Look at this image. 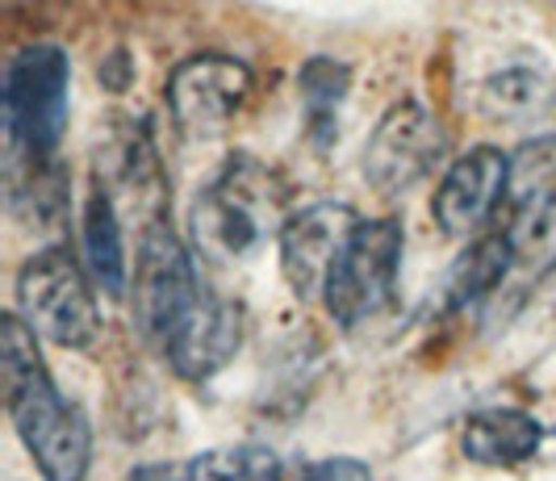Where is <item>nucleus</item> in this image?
<instances>
[{
	"label": "nucleus",
	"instance_id": "f03ea898",
	"mask_svg": "<svg viewBox=\"0 0 556 481\" xmlns=\"http://www.w3.org/2000/svg\"><path fill=\"white\" fill-rule=\"evenodd\" d=\"M289 218V180L255 155H230L189 210L193 252L205 264H243Z\"/></svg>",
	"mask_w": 556,
	"mask_h": 481
},
{
	"label": "nucleus",
	"instance_id": "6e6552de",
	"mask_svg": "<svg viewBox=\"0 0 556 481\" xmlns=\"http://www.w3.org/2000/svg\"><path fill=\"white\" fill-rule=\"evenodd\" d=\"M251 92V67L230 55H193L167 76V114L185 139H218L226 122L243 110Z\"/></svg>",
	"mask_w": 556,
	"mask_h": 481
},
{
	"label": "nucleus",
	"instance_id": "9d476101",
	"mask_svg": "<svg viewBox=\"0 0 556 481\" xmlns=\"http://www.w3.org/2000/svg\"><path fill=\"white\" fill-rule=\"evenodd\" d=\"M506 198H510V155L502 147H473L444 172L431 198V218L452 239H469L498 214Z\"/></svg>",
	"mask_w": 556,
	"mask_h": 481
},
{
	"label": "nucleus",
	"instance_id": "1a4fd4ad",
	"mask_svg": "<svg viewBox=\"0 0 556 481\" xmlns=\"http://www.w3.org/2000/svg\"><path fill=\"white\" fill-rule=\"evenodd\" d=\"M361 227V214L356 205L348 201H309L302 210H293L285 218V227L277 235L280 248V273L289 289L302 298V302H314L323 298V289L331 281L334 264L343 248L352 243V235Z\"/></svg>",
	"mask_w": 556,
	"mask_h": 481
},
{
	"label": "nucleus",
	"instance_id": "f8f14e48",
	"mask_svg": "<svg viewBox=\"0 0 556 481\" xmlns=\"http://www.w3.org/2000/svg\"><path fill=\"white\" fill-rule=\"evenodd\" d=\"M548 427L519 406H485L460 423V453L485 469H515L540 453Z\"/></svg>",
	"mask_w": 556,
	"mask_h": 481
},
{
	"label": "nucleus",
	"instance_id": "9b49d317",
	"mask_svg": "<svg viewBox=\"0 0 556 481\" xmlns=\"http://www.w3.org/2000/svg\"><path fill=\"white\" fill-rule=\"evenodd\" d=\"M239 347H243V306L230 298H218L214 289H205L193 311L185 314L167 331V340L160 343L167 368L193 385L218 377L235 360Z\"/></svg>",
	"mask_w": 556,
	"mask_h": 481
},
{
	"label": "nucleus",
	"instance_id": "f3484780",
	"mask_svg": "<svg viewBox=\"0 0 556 481\" xmlns=\"http://www.w3.org/2000/svg\"><path fill=\"white\" fill-rule=\"evenodd\" d=\"M556 97V80L548 76V67L540 63H510L494 72L485 85H481V114L494 117V122H528L540 117Z\"/></svg>",
	"mask_w": 556,
	"mask_h": 481
},
{
	"label": "nucleus",
	"instance_id": "39448f33",
	"mask_svg": "<svg viewBox=\"0 0 556 481\" xmlns=\"http://www.w3.org/2000/svg\"><path fill=\"white\" fill-rule=\"evenodd\" d=\"M402 255H406V227L397 218H361L323 289V306L339 327L356 331L390 311L397 298Z\"/></svg>",
	"mask_w": 556,
	"mask_h": 481
},
{
	"label": "nucleus",
	"instance_id": "a211bd4d",
	"mask_svg": "<svg viewBox=\"0 0 556 481\" xmlns=\"http://www.w3.org/2000/svg\"><path fill=\"white\" fill-rule=\"evenodd\" d=\"M185 465L189 481H285V460L268 444H223Z\"/></svg>",
	"mask_w": 556,
	"mask_h": 481
},
{
	"label": "nucleus",
	"instance_id": "f257e3e1",
	"mask_svg": "<svg viewBox=\"0 0 556 481\" xmlns=\"http://www.w3.org/2000/svg\"><path fill=\"white\" fill-rule=\"evenodd\" d=\"M4 410L17 427L42 481H84L92 465V423L63 394L38 352V336L17 311L0 314Z\"/></svg>",
	"mask_w": 556,
	"mask_h": 481
},
{
	"label": "nucleus",
	"instance_id": "423d86ee",
	"mask_svg": "<svg viewBox=\"0 0 556 481\" xmlns=\"http://www.w3.org/2000/svg\"><path fill=\"white\" fill-rule=\"evenodd\" d=\"M201 293H205V284H201L193 252L185 248V239L172 230L164 214H155L142 227L139 260H135V298H130L142 340L160 347L167 331L193 311Z\"/></svg>",
	"mask_w": 556,
	"mask_h": 481
},
{
	"label": "nucleus",
	"instance_id": "ddd939ff",
	"mask_svg": "<svg viewBox=\"0 0 556 481\" xmlns=\"http://www.w3.org/2000/svg\"><path fill=\"white\" fill-rule=\"evenodd\" d=\"M510 223L506 239L515 252V268L528 277H548L556 268V180L510 185Z\"/></svg>",
	"mask_w": 556,
	"mask_h": 481
},
{
	"label": "nucleus",
	"instance_id": "0eeeda50",
	"mask_svg": "<svg viewBox=\"0 0 556 481\" xmlns=\"http://www.w3.org/2000/svg\"><path fill=\"white\" fill-rule=\"evenodd\" d=\"M447 151L444 122L431 114L418 97L390 105L364 147V180L381 198H402L418 180H427Z\"/></svg>",
	"mask_w": 556,
	"mask_h": 481
},
{
	"label": "nucleus",
	"instance_id": "dca6fc26",
	"mask_svg": "<svg viewBox=\"0 0 556 481\" xmlns=\"http://www.w3.org/2000/svg\"><path fill=\"white\" fill-rule=\"evenodd\" d=\"M298 92H302V117L306 135L318 151H327L339 139V110L352 92V67L343 59L314 55L298 72Z\"/></svg>",
	"mask_w": 556,
	"mask_h": 481
},
{
	"label": "nucleus",
	"instance_id": "7ed1b4c3",
	"mask_svg": "<svg viewBox=\"0 0 556 481\" xmlns=\"http://www.w3.org/2000/svg\"><path fill=\"white\" fill-rule=\"evenodd\" d=\"M4 139L13 164H55L72 117V59L55 42H34L4 67Z\"/></svg>",
	"mask_w": 556,
	"mask_h": 481
},
{
	"label": "nucleus",
	"instance_id": "6ab92c4d",
	"mask_svg": "<svg viewBox=\"0 0 556 481\" xmlns=\"http://www.w3.org/2000/svg\"><path fill=\"white\" fill-rule=\"evenodd\" d=\"M298 481H372V473H368V465L356 460V456H331V460L306 465Z\"/></svg>",
	"mask_w": 556,
	"mask_h": 481
},
{
	"label": "nucleus",
	"instance_id": "20e7f679",
	"mask_svg": "<svg viewBox=\"0 0 556 481\" xmlns=\"http://www.w3.org/2000/svg\"><path fill=\"white\" fill-rule=\"evenodd\" d=\"M13 298L29 331L67 352L92 347L105 327L97 306V281L72 248H42L38 255H29L17 273Z\"/></svg>",
	"mask_w": 556,
	"mask_h": 481
},
{
	"label": "nucleus",
	"instance_id": "aec40b11",
	"mask_svg": "<svg viewBox=\"0 0 556 481\" xmlns=\"http://www.w3.org/2000/svg\"><path fill=\"white\" fill-rule=\"evenodd\" d=\"M122 481H189V465H172V460H147L135 465Z\"/></svg>",
	"mask_w": 556,
	"mask_h": 481
},
{
	"label": "nucleus",
	"instance_id": "2eb2a0df",
	"mask_svg": "<svg viewBox=\"0 0 556 481\" xmlns=\"http://www.w3.org/2000/svg\"><path fill=\"white\" fill-rule=\"evenodd\" d=\"M515 268V252H510V239L506 230H490V235H477L465 252L456 255L452 273L444 281L447 311H465L485 302L494 289H498Z\"/></svg>",
	"mask_w": 556,
	"mask_h": 481
},
{
	"label": "nucleus",
	"instance_id": "4468645a",
	"mask_svg": "<svg viewBox=\"0 0 556 481\" xmlns=\"http://www.w3.org/2000/svg\"><path fill=\"white\" fill-rule=\"evenodd\" d=\"M80 243H84V268L92 273L97 289L105 298H126L130 289V260H126V235H122V218L113 205L110 189L97 180L92 193L84 201L80 218Z\"/></svg>",
	"mask_w": 556,
	"mask_h": 481
}]
</instances>
